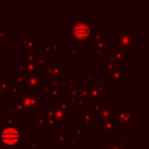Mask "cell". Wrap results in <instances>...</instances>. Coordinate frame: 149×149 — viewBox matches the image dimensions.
Listing matches in <instances>:
<instances>
[{
    "mask_svg": "<svg viewBox=\"0 0 149 149\" xmlns=\"http://www.w3.org/2000/svg\"><path fill=\"white\" fill-rule=\"evenodd\" d=\"M61 42L55 41V42H43L42 43V55L44 56H55L57 51L60 49Z\"/></svg>",
    "mask_w": 149,
    "mask_h": 149,
    "instance_id": "cell-9",
    "label": "cell"
},
{
    "mask_svg": "<svg viewBox=\"0 0 149 149\" xmlns=\"http://www.w3.org/2000/svg\"><path fill=\"white\" fill-rule=\"evenodd\" d=\"M38 55L37 52H31V51H25L24 52V59L27 62H35L37 59Z\"/></svg>",
    "mask_w": 149,
    "mask_h": 149,
    "instance_id": "cell-27",
    "label": "cell"
},
{
    "mask_svg": "<svg viewBox=\"0 0 149 149\" xmlns=\"http://www.w3.org/2000/svg\"><path fill=\"white\" fill-rule=\"evenodd\" d=\"M130 143H131V141H130V140H125V139H124V140H122L120 144L124 145V146H126L127 144H130Z\"/></svg>",
    "mask_w": 149,
    "mask_h": 149,
    "instance_id": "cell-47",
    "label": "cell"
},
{
    "mask_svg": "<svg viewBox=\"0 0 149 149\" xmlns=\"http://www.w3.org/2000/svg\"><path fill=\"white\" fill-rule=\"evenodd\" d=\"M107 83H126V70L120 68V70H116L112 72L111 74H107Z\"/></svg>",
    "mask_w": 149,
    "mask_h": 149,
    "instance_id": "cell-10",
    "label": "cell"
},
{
    "mask_svg": "<svg viewBox=\"0 0 149 149\" xmlns=\"http://www.w3.org/2000/svg\"><path fill=\"white\" fill-rule=\"evenodd\" d=\"M106 41H107V38L103 37V39H101L100 41L93 42V51L95 50H101V49H106Z\"/></svg>",
    "mask_w": 149,
    "mask_h": 149,
    "instance_id": "cell-28",
    "label": "cell"
},
{
    "mask_svg": "<svg viewBox=\"0 0 149 149\" xmlns=\"http://www.w3.org/2000/svg\"><path fill=\"white\" fill-rule=\"evenodd\" d=\"M94 120L92 114L89 111H80V125L82 126H92Z\"/></svg>",
    "mask_w": 149,
    "mask_h": 149,
    "instance_id": "cell-15",
    "label": "cell"
},
{
    "mask_svg": "<svg viewBox=\"0 0 149 149\" xmlns=\"http://www.w3.org/2000/svg\"><path fill=\"white\" fill-rule=\"evenodd\" d=\"M24 74H26V72H25V68H24V64H23V60H19V63L15 65V77L24 76Z\"/></svg>",
    "mask_w": 149,
    "mask_h": 149,
    "instance_id": "cell-29",
    "label": "cell"
},
{
    "mask_svg": "<svg viewBox=\"0 0 149 149\" xmlns=\"http://www.w3.org/2000/svg\"><path fill=\"white\" fill-rule=\"evenodd\" d=\"M126 149H129V148H126Z\"/></svg>",
    "mask_w": 149,
    "mask_h": 149,
    "instance_id": "cell-50",
    "label": "cell"
},
{
    "mask_svg": "<svg viewBox=\"0 0 149 149\" xmlns=\"http://www.w3.org/2000/svg\"><path fill=\"white\" fill-rule=\"evenodd\" d=\"M15 84L19 89H24L27 88V80H26V74L24 76H17L15 77Z\"/></svg>",
    "mask_w": 149,
    "mask_h": 149,
    "instance_id": "cell-24",
    "label": "cell"
},
{
    "mask_svg": "<svg viewBox=\"0 0 149 149\" xmlns=\"http://www.w3.org/2000/svg\"><path fill=\"white\" fill-rule=\"evenodd\" d=\"M9 33L5 31L4 28H0V42H3L5 39V37H8Z\"/></svg>",
    "mask_w": 149,
    "mask_h": 149,
    "instance_id": "cell-40",
    "label": "cell"
},
{
    "mask_svg": "<svg viewBox=\"0 0 149 149\" xmlns=\"http://www.w3.org/2000/svg\"><path fill=\"white\" fill-rule=\"evenodd\" d=\"M120 68H122V65L118 62H109L107 60H103L102 62V72L104 74H109Z\"/></svg>",
    "mask_w": 149,
    "mask_h": 149,
    "instance_id": "cell-14",
    "label": "cell"
},
{
    "mask_svg": "<svg viewBox=\"0 0 149 149\" xmlns=\"http://www.w3.org/2000/svg\"><path fill=\"white\" fill-rule=\"evenodd\" d=\"M65 72V65L64 64H54V65L47 66L43 74L47 76H61Z\"/></svg>",
    "mask_w": 149,
    "mask_h": 149,
    "instance_id": "cell-13",
    "label": "cell"
},
{
    "mask_svg": "<svg viewBox=\"0 0 149 149\" xmlns=\"http://www.w3.org/2000/svg\"><path fill=\"white\" fill-rule=\"evenodd\" d=\"M27 80V88L28 89H37L41 85L42 82V74H26Z\"/></svg>",
    "mask_w": 149,
    "mask_h": 149,
    "instance_id": "cell-12",
    "label": "cell"
},
{
    "mask_svg": "<svg viewBox=\"0 0 149 149\" xmlns=\"http://www.w3.org/2000/svg\"><path fill=\"white\" fill-rule=\"evenodd\" d=\"M96 88L101 94L107 92V85L106 84H96Z\"/></svg>",
    "mask_w": 149,
    "mask_h": 149,
    "instance_id": "cell-37",
    "label": "cell"
},
{
    "mask_svg": "<svg viewBox=\"0 0 149 149\" xmlns=\"http://www.w3.org/2000/svg\"><path fill=\"white\" fill-rule=\"evenodd\" d=\"M116 41H118V49L124 50L126 51L127 49L135 50L134 41H135V33H120L116 34Z\"/></svg>",
    "mask_w": 149,
    "mask_h": 149,
    "instance_id": "cell-6",
    "label": "cell"
},
{
    "mask_svg": "<svg viewBox=\"0 0 149 149\" xmlns=\"http://www.w3.org/2000/svg\"><path fill=\"white\" fill-rule=\"evenodd\" d=\"M0 141L7 148H13L19 141V127H0Z\"/></svg>",
    "mask_w": 149,
    "mask_h": 149,
    "instance_id": "cell-3",
    "label": "cell"
},
{
    "mask_svg": "<svg viewBox=\"0 0 149 149\" xmlns=\"http://www.w3.org/2000/svg\"><path fill=\"white\" fill-rule=\"evenodd\" d=\"M24 68H25L26 74H37L38 68L36 66L35 62H27L25 60H23Z\"/></svg>",
    "mask_w": 149,
    "mask_h": 149,
    "instance_id": "cell-20",
    "label": "cell"
},
{
    "mask_svg": "<svg viewBox=\"0 0 149 149\" xmlns=\"http://www.w3.org/2000/svg\"><path fill=\"white\" fill-rule=\"evenodd\" d=\"M56 124L54 122V120L52 118H49V116L46 114V128H47V131L48 130H55L56 129Z\"/></svg>",
    "mask_w": 149,
    "mask_h": 149,
    "instance_id": "cell-33",
    "label": "cell"
},
{
    "mask_svg": "<svg viewBox=\"0 0 149 149\" xmlns=\"http://www.w3.org/2000/svg\"><path fill=\"white\" fill-rule=\"evenodd\" d=\"M70 36L78 41H88L94 33V26L91 23H86L82 19H76L70 27Z\"/></svg>",
    "mask_w": 149,
    "mask_h": 149,
    "instance_id": "cell-1",
    "label": "cell"
},
{
    "mask_svg": "<svg viewBox=\"0 0 149 149\" xmlns=\"http://www.w3.org/2000/svg\"><path fill=\"white\" fill-rule=\"evenodd\" d=\"M33 125L36 126L40 131H42L44 135L47 134L46 128V112L45 111H33Z\"/></svg>",
    "mask_w": 149,
    "mask_h": 149,
    "instance_id": "cell-8",
    "label": "cell"
},
{
    "mask_svg": "<svg viewBox=\"0 0 149 149\" xmlns=\"http://www.w3.org/2000/svg\"><path fill=\"white\" fill-rule=\"evenodd\" d=\"M4 123L5 125L4 126L6 127H13L15 126V120L13 116H6L4 118Z\"/></svg>",
    "mask_w": 149,
    "mask_h": 149,
    "instance_id": "cell-36",
    "label": "cell"
},
{
    "mask_svg": "<svg viewBox=\"0 0 149 149\" xmlns=\"http://www.w3.org/2000/svg\"><path fill=\"white\" fill-rule=\"evenodd\" d=\"M113 56H114V62H118L120 65L126 64V51L116 49V51H113Z\"/></svg>",
    "mask_w": 149,
    "mask_h": 149,
    "instance_id": "cell-18",
    "label": "cell"
},
{
    "mask_svg": "<svg viewBox=\"0 0 149 149\" xmlns=\"http://www.w3.org/2000/svg\"><path fill=\"white\" fill-rule=\"evenodd\" d=\"M35 63H36V66H37L38 70H41L42 72H44L48 66L47 65V58H46V56H44V55L38 56Z\"/></svg>",
    "mask_w": 149,
    "mask_h": 149,
    "instance_id": "cell-23",
    "label": "cell"
},
{
    "mask_svg": "<svg viewBox=\"0 0 149 149\" xmlns=\"http://www.w3.org/2000/svg\"><path fill=\"white\" fill-rule=\"evenodd\" d=\"M27 149H32V148H27Z\"/></svg>",
    "mask_w": 149,
    "mask_h": 149,
    "instance_id": "cell-49",
    "label": "cell"
},
{
    "mask_svg": "<svg viewBox=\"0 0 149 149\" xmlns=\"http://www.w3.org/2000/svg\"><path fill=\"white\" fill-rule=\"evenodd\" d=\"M10 113L13 116H23L24 113H25V108L24 106L22 105L21 102H17V103L15 104V106L10 108Z\"/></svg>",
    "mask_w": 149,
    "mask_h": 149,
    "instance_id": "cell-21",
    "label": "cell"
},
{
    "mask_svg": "<svg viewBox=\"0 0 149 149\" xmlns=\"http://www.w3.org/2000/svg\"><path fill=\"white\" fill-rule=\"evenodd\" d=\"M103 34L102 32H94L93 35H92V38H93L94 42H97V41H100L101 39H103Z\"/></svg>",
    "mask_w": 149,
    "mask_h": 149,
    "instance_id": "cell-38",
    "label": "cell"
},
{
    "mask_svg": "<svg viewBox=\"0 0 149 149\" xmlns=\"http://www.w3.org/2000/svg\"><path fill=\"white\" fill-rule=\"evenodd\" d=\"M19 102L25 110L36 111L38 107L42 106V93L37 89H29L27 93H19Z\"/></svg>",
    "mask_w": 149,
    "mask_h": 149,
    "instance_id": "cell-2",
    "label": "cell"
},
{
    "mask_svg": "<svg viewBox=\"0 0 149 149\" xmlns=\"http://www.w3.org/2000/svg\"><path fill=\"white\" fill-rule=\"evenodd\" d=\"M68 106H72V107H81L85 103L84 100L79 95L72 96V97L68 98Z\"/></svg>",
    "mask_w": 149,
    "mask_h": 149,
    "instance_id": "cell-19",
    "label": "cell"
},
{
    "mask_svg": "<svg viewBox=\"0 0 149 149\" xmlns=\"http://www.w3.org/2000/svg\"><path fill=\"white\" fill-rule=\"evenodd\" d=\"M4 54H5V51H0V65H3V64L5 63Z\"/></svg>",
    "mask_w": 149,
    "mask_h": 149,
    "instance_id": "cell-46",
    "label": "cell"
},
{
    "mask_svg": "<svg viewBox=\"0 0 149 149\" xmlns=\"http://www.w3.org/2000/svg\"><path fill=\"white\" fill-rule=\"evenodd\" d=\"M8 94H9V96H10V97H13V98L19 97V88H17L13 83H10L9 90H8Z\"/></svg>",
    "mask_w": 149,
    "mask_h": 149,
    "instance_id": "cell-30",
    "label": "cell"
},
{
    "mask_svg": "<svg viewBox=\"0 0 149 149\" xmlns=\"http://www.w3.org/2000/svg\"><path fill=\"white\" fill-rule=\"evenodd\" d=\"M76 84H77L76 83V81H74L72 79L61 80V88H64V89H70V88H72Z\"/></svg>",
    "mask_w": 149,
    "mask_h": 149,
    "instance_id": "cell-31",
    "label": "cell"
},
{
    "mask_svg": "<svg viewBox=\"0 0 149 149\" xmlns=\"http://www.w3.org/2000/svg\"><path fill=\"white\" fill-rule=\"evenodd\" d=\"M55 139L56 141H57V143H59V144H63V143H65L66 139H72V136H70V134H68V133L65 132V130H61L60 131L59 134H57L55 136Z\"/></svg>",
    "mask_w": 149,
    "mask_h": 149,
    "instance_id": "cell-25",
    "label": "cell"
},
{
    "mask_svg": "<svg viewBox=\"0 0 149 149\" xmlns=\"http://www.w3.org/2000/svg\"><path fill=\"white\" fill-rule=\"evenodd\" d=\"M80 54V47L79 46H74L70 49V60H74Z\"/></svg>",
    "mask_w": 149,
    "mask_h": 149,
    "instance_id": "cell-34",
    "label": "cell"
},
{
    "mask_svg": "<svg viewBox=\"0 0 149 149\" xmlns=\"http://www.w3.org/2000/svg\"><path fill=\"white\" fill-rule=\"evenodd\" d=\"M47 84L49 87L53 88H61V78L60 76H47Z\"/></svg>",
    "mask_w": 149,
    "mask_h": 149,
    "instance_id": "cell-17",
    "label": "cell"
},
{
    "mask_svg": "<svg viewBox=\"0 0 149 149\" xmlns=\"http://www.w3.org/2000/svg\"><path fill=\"white\" fill-rule=\"evenodd\" d=\"M80 143V139L78 136H74V139H70V148L74 149L76 147V145H78Z\"/></svg>",
    "mask_w": 149,
    "mask_h": 149,
    "instance_id": "cell-41",
    "label": "cell"
},
{
    "mask_svg": "<svg viewBox=\"0 0 149 149\" xmlns=\"http://www.w3.org/2000/svg\"><path fill=\"white\" fill-rule=\"evenodd\" d=\"M79 91H80V84L77 83L72 88L65 89V98H70L72 96L79 95Z\"/></svg>",
    "mask_w": 149,
    "mask_h": 149,
    "instance_id": "cell-26",
    "label": "cell"
},
{
    "mask_svg": "<svg viewBox=\"0 0 149 149\" xmlns=\"http://www.w3.org/2000/svg\"><path fill=\"white\" fill-rule=\"evenodd\" d=\"M4 96H5L4 91H3V90L1 89V88H0V98H1V97H4Z\"/></svg>",
    "mask_w": 149,
    "mask_h": 149,
    "instance_id": "cell-48",
    "label": "cell"
},
{
    "mask_svg": "<svg viewBox=\"0 0 149 149\" xmlns=\"http://www.w3.org/2000/svg\"><path fill=\"white\" fill-rule=\"evenodd\" d=\"M9 86H10V80L9 79H0V88L4 91V93H8Z\"/></svg>",
    "mask_w": 149,
    "mask_h": 149,
    "instance_id": "cell-32",
    "label": "cell"
},
{
    "mask_svg": "<svg viewBox=\"0 0 149 149\" xmlns=\"http://www.w3.org/2000/svg\"><path fill=\"white\" fill-rule=\"evenodd\" d=\"M127 147L124 146V145H122L120 143V144H110L109 146L107 147V149H126Z\"/></svg>",
    "mask_w": 149,
    "mask_h": 149,
    "instance_id": "cell-44",
    "label": "cell"
},
{
    "mask_svg": "<svg viewBox=\"0 0 149 149\" xmlns=\"http://www.w3.org/2000/svg\"><path fill=\"white\" fill-rule=\"evenodd\" d=\"M94 81V76L92 74H86L85 76H84V82H85L86 84H92Z\"/></svg>",
    "mask_w": 149,
    "mask_h": 149,
    "instance_id": "cell-39",
    "label": "cell"
},
{
    "mask_svg": "<svg viewBox=\"0 0 149 149\" xmlns=\"http://www.w3.org/2000/svg\"><path fill=\"white\" fill-rule=\"evenodd\" d=\"M37 37L19 38V44L24 47L25 51L37 52Z\"/></svg>",
    "mask_w": 149,
    "mask_h": 149,
    "instance_id": "cell-11",
    "label": "cell"
},
{
    "mask_svg": "<svg viewBox=\"0 0 149 149\" xmlns=\"http://www.w3.org/2000/svg\"><path fill=\"white\" fill-rule=\"evenodd\" d=\"M97 127L103 135H116L118 133V125L116 118H108L97 122Z\"/></svg>",
    "mask_w": 149,
    "mask_h": 149,
    "instance_id": "cell-7",
    "label": "cell"
},
{
    "mask_svg": "<svg viewBox=\"0 0 149 149\" xmlns=\"http://www.w3.org/2000/svg\"><path fill=\"white\" fill-rule=\"evenodd\" d=\"M45 112L49 118H53L56 126H58V125L64 126L65 123L70 120V110L68 109L59 110V109H56L53 106H49V107L46 108Z\"/></svg>",
    "mask_w": 149,
    "mask_h": 149,
    "instance_id": "cell-5",
    "label": "cell"
},
{
    "mask_svg": "<svg viewBox=\"0 0 149 149\" xmlns=\"http://www.w3.org/2000/svg\"><path fill=\"white\" fill-rule=\"evenodd\" d=\"M105 107H112V103L111 102H103V101L99 102V103H94L92 106H89V110L88 111L92 116H94V114H96L97 112H99L100 110Z\"/></svg>",
    "mask_w": 149,
    "mask_h": 149,
    "instance_id": "cell-16",
    "label": "cell"
},
{
    "mask_svg": "<svg viewBox=\"0 0 149 149\" xmlns=\"http://www.w3.org/2000/svg\"><path fill=\"white\" fill-rule=\"evenodd\" d=\"M114 118L116 125H120L123 130H130L135 125V112L130 107H120Z\"/></svg>",
    "mask_w": 149,
    "mask_h": 149,
    "instance_id": "cell-4",
    "label": "cell"
},
{
    "mask_svg": "<svg viewBox=\"0 0 149 149\" xmlns=\"http://www.w3.org/2000/svg\"><path fill=\"white\" fill-rule=\"evenodd\" d=\"M38 89H40L42 92H47V91H48V89H49V86H48L46 83H44V84L42 83L41 85H40L39 87H38Z\"/></svg>",
    "mask_w": 149,
    "mask_h": 149,
    "instance_id": "cell-45",
    "label": "cell"
},
{
    "mask_svg": "<svg viewBox=\"0 0 149 149\" xmlns=\"http://www.w3.org/2000/svg\"><path fill=\"white\" fill-rule=\"evenodd\" d=\"M85 134V127L82 126V125H76L74 126V136H82V135Z\"/></svg>",
    "mask_w": 149,
    "mask_h": 149,
    "instance_id": "cell-35",
    "label": "cell"
},
{
    "mask_svg": "<svg viewBox=\"0 0 149 149\" xmlns=\"http://www.w3.org/2000/svg\"><path fill=\"white\" fill-rule=\"evenodd\" d=\"M46 94H47L48 98L51 99L52 102H56V99H57L60 95V89H58V88L49 87V89H48V91L46 92Z\"/></svg>",
    "mask_w": 149,
    "mask_h": 149,
    "instance_id": "cell-22",
    "label": "cell"
},
{
    "mask_svg": "<svg viewBox=\"0 0 149 149\" xmlns=\"http://www.w3.org/2000/svg\"><path fill=\"white\" fill-rule=\"evenodd\" d=\"M28 143H29V145H30V147H31L32 149H34V148H38V140H36V139H30L29 141H28Z\"/></svg>",
    "mask_w": 149,
    "mask_h": 149,
    "instance_id": "cell-42",
    "label": "cell"
},
{
    "mask_svg": "<svg viewBox=\"0 0 149 149\" xmlns=\"http://www.w3.org/2000/svg\"><path fill=\"white\" fill-rule=\"evenodd\" d=\"M28 32H29V30L27 29V28H21L19 29V38H26L28 37Z\"/></svg>",
    "mask_w": 149,
    "mask_h": 149,
    "instance_id": "cell-43",
    "label": "cell"
}]
</instances>
